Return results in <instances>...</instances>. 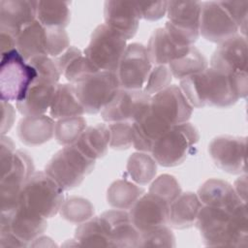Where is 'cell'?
I'll return each instance as SVG.
<instances>
[{"mask_svg":"<svg viewBox=\"0 0 248 248\" xmlns=\"http://www.w3.org/2000/svg\"><path fill=\"white\" fill-rule=\"evenodd\" d=\"M195 226L206 246L246 247L248 213L246 202L233 208L202 205Z\"/></svg>","mask_w":248,"mask_h":248,"instance_id":"2","label":"cell"},{"mask_svg":"<svg viewBox=\"0 0 248 248\" xmlns=\"http://www.w3.org/2000/svg\"><path fill=\"white\" fill-rule=\"evenodd\" d=\"M246 178H247L246 173H244L243 175H240L232 185L236 195L244 202H246V195H247V179Z\"/></svg>","mask_w":248,"mask_h":248,"instance_id":"49","label":"cell"},{"mask_svg":"<svg viewBox=\"0 0 248 248\" xmlns=\"http://www.w3.org/2000/svg\"><path fill=\"white\" fill-rule=\"evenodd\" d=\"M47 228L46 218L35 216L16 207L9 212H1L0 232H8L15 235L24 247L42 235Z\"/></svg>","mask_w":248,"mask_h":248,"instance_id":"17","label":"cell"},{"mask_svg":"<svg viewBox=\"0 0 248 248\" xmlns=\"http://www.w3.org/2000/svg\"><path fill=\"white\" fill-rule=\"evenodd\" d=\"M157 163L147 152L137 151L130 155L127 162V173L138 185L150 183L157 173Z\"/></svg>","mask_w":248,"mask_h":248,"instance_id":"34","label":"cell"},{"mask_svg":"<svg viewBox=\"0 0 248 248\" xmlns=\"http://www.w3.org/2000/svg\"><path fill=\"white\" fill-rule=\"evenodd\" d=\"M100 217L105 224L110 247H140V232L128 211L114 208L103 212Z\"/></svg>","mask_w":248,"mask_h":248,"instance_id":"19","label":"cell"},{"mask_svg":"<svg viewBox=\"0 0 248 248\" xmlns=\"http://www.w3.org/2000/svg\"><path fill=\"white\" fill-rule=\"evenodd\" d=\"M75 240L78 246L110 247L109 238L100 215L79 224L75 231Z\"/></svg>","mask_w":248,"mask_h":248,"instance_id":"33","label":"cell"},{"mask_svg":"<svg viewBox=\"0 0 248 248\" xmlns=\"http://www.w3.org/2000/svg\"><path fill=\"white\" fill-rule=\"evenodd\" d=\"M131 220L140 233L169 225L170 203L151 193L143 194L129 209Z\"/></svg>","mask_w":248,"mask_h":248,"instance_id":"16","label":"cell"},{"mask_svg":"<svg viewBox=\"0 0 248 248\" xmlns=\"http://www.w3.org/2000/svg\"><path fill=\"white\" fill-rule=\"evenodd\" d=\"M69 2L38 1L37 20L46 27L66 28L70 23Z\"/></svg>","mask_w":248,"mask_h":248,"instance_id":"32","label":"cell"},{"mask_svg":"<svg viewBox=\"0 0 248 248\" xmlns=\"http://www.w3.org/2000/svg\"><path fill=\"white\" fill-rule=\"evenodd\" d=\"M151 69L146 46L132 43L127 45L114 73L120 88L142 89Z\"/></svg>","mask_w":248,"mask_h":248,"instance_id":"11","label":"cell"},{"mask_svg":"<svg viewBox=\"0 0 248 248\" xmlns=\"http://www.w3.org/2000/svg\"><path fill=\"white\" fill-rule=\"evenodd\" d=\"M100 71L84 54L73 60L65 69L63 76L70 83H75L82 78Z\"/></svg>","mask_w":248,"mask_h":248,"instance_id":"42","label":"cell"},{"mask_svg":"<svg viewBox=\"0 0 248 248\" xmlns=\"http://www.w3.org/2000/svg\"><path fill=\"white\" fill-rule=\"evenodd\" d=\"M105 24L122 36L126 41L132 39L140 24L135 2L109 0L104 4Z\"/></svg>","mask_w":248,"mask_h":248,"instance_id":"21","label":"cell"},{"mask_svg":"<svg viewBox=\"0 0 248 248\" xmlns=\"http://www.w3.org/2000/svg\"><path fill=\"white\" fill-rule=\"evenodd\" d=\"M64 201V190L45 171H35L24 184L16 207L48 219L59 212Z\"/></svg>","mask_w":248,"mask_h":248,"instance_id":"3","label":"cell"},{"mask_svg":"<svg viewBox=\"0 0 248 248\" xmlns=\"http://www.w3.org/2000/svg\"><path fill=\"white\" fill-rule=\"evenodd\" d=\"M193 108H229L248 93L246 72L225 74L207 67L180 80L178 85Z\"/></svg>","mask_w":248,"mask_h":248,"instance_id":"1","label":"cell"},{"mask_svg":"<svg viewBox=\"0 0 248 248\" xmlns=\"http://www.w3.org/2000/svg\"><path fill=\"white\" fill-rule=\"evenodd\" d=\"M208 153L213 163L223 171L231 174L246 171V137L217 136L209 142Z\"/></svg>","mask_w":248,"mask_h":248,"instance_id":"12","label":"cell"},{"mask_svg":"<svg viewBox=\"0 0 248 248\" xmlns=\"http://www.w3.org/2000/svg\"><path fill=\"white\" fill-rule=\"evenodd\" d=\"M57 82L37 77L25 97L16 103V109L23 116L42 115L49 109Z\"/></svg>","mask_w":248,"mask_h":248,"instance_id":"22","label":"cell"},{"mask_svg":"<svg viewBox=\"0 0 248 248\" xmlns=\"http://www.w3.org/2000/svg\"><path fill=\"white\" fill-rule=\"evenodd\" d=\"M209 64L210 68L225 74L247 71L246 37L237 34L218 44Z\"/></svg>","mask_w":248,"mask_h":248,"instance_id":"18","label":"cell"},{"mask_svg":"<svg viewBox=\"0 0 248 248\" xmlns=\"http://www.w3.org/2000/svg\"><path fill=\"white\" fill-rule=\"evenodd\" d=\"M239 28L220 1L202 2L200 35L206 41L220 44L235 35Z\"/></svg>","mask_w":248,"mask_h":248,"instance_id":"14","label":"cell"},{"mask_svg":"<svg viewBox=\"0 0 248 248\" xmlns=\"http://www.w3.org/2000/svg\"><path fill=\"white\" fill-rule=\"evenodd\" d=\"M148 192L158 196L170 204L182 191L179 182L173 175L164 173L151 181Z\"/></svg>","mask_w":248,"mask_h":248,"instance_id":"38","label":"cell"},{"mask_svg":"<svg viewBox=\"0 0 248 248\" xmlns=\"http://www.w3.org/2000/svg\"><path fill=\"white\" fill-rule=\"evenodd\" d=\"M109 132V147L115 150H126L133 146L132 122L118 121L108 125Z\"/></svg>","mask_w":248,"mask_h":248,"instance_id":"39","label":"cell"},{"mask_svg":"<svg viewBox=\"0 0 248 248\" xmlns=\"http://www.w3.org/2000/svg\"><path fill=\"white\" fill-rule=\"evenodd\" d=\"M202 206L197 193L181 192L170 204L169 225L176 230L191 228L195 225L199 211Z\"/></svg>","mask_w":248,"mask_h":248,"instance_id":"28","label":"cell"},{"mask_svg":"<svg viewBox=\"0 0 248 248\" xmlns=\"http://www.w3.org/2000/svg\"><path fill=\"white\" fill-rule=\"evenodd\" d=\"M170 127L158 118L148 108L132 123L133 147L138 151L150 153L153 144Z\"/></svg>","mask_w":248,"mask_h":248,"instance_id":"23","label":"cell"},{"mask_svg":"<svg viewBox=\"0 0 248 248\" xmlns=\"http://www.w3.org/2000/svg\"><path fill=\"white\" fill-rule=\"evenodd\" d=\"M225 9L229 12L231 16L233 18L237 24L240 31L244 37H246V27H247V15H248V1H220Z\"/></svg>","mask_w":248,"mask_h":248,"instance_id":"45","label":"cell"},{"mask_svg":"<svg viewBox=\"0 0 248 248\" xmlns=\"http://www.w3.org/2000/svg\"><path fill=\"white\" fill-rule=\"evenodd\" d=\"M16 152L15 143L11 138L2 135L1 137V151H0V165L1 175L5 174L11 168L14 155Z\"/></svg>","mask_w":248,"mask_h":248,"instance_id":"46","label":"cell"},{"mask_svg":"<svg viewBox=\"0 0 248 248\" xmlns=\"http://www.w3.org/2000/svg\"><path fill=\"white\" fill-rule=\"evenodd\" d=\"M159 246V247H174L175 236L169 225L160 226L140 233V247Z\"/></svg>","mask_w":248,"mask_h":248,"instance_id":"40","label":"cell"},{"mask_svg":"<svg viewBox=\"0 0 248 248\" xmlns=\"http://www.w3.org/2000/svg\"><path fill=\"white\" fill-rule=\"evenodd\" d=\"M59 213L66 221L79 225L93 217L94 206L85 198L72 196L64 201Z\"/></svg>","mask_w":248,"mask_h":248,"instance_id":"36","label":"cell"},{"mask_svg":"<svg viewBox=\"0 0 248 248\" xmlns=\"http://www.w3.org/2000/svg\"><path fill=\"white\" fill-rule=\"evenodd\" d=\"M82 55V52L79 48L76 47V46H69L64 52H62L60 55H58L57 57H54L55 63L58 67V69L60 70L61 74H64L65 69L67 68V66L76 58H78V56Z\"/></svg>","mask_w":248,"mask_h":248,"instance_id":"47","label":"cell"},{"mask_svg":"<svg viewBox=\"0 0 248 248\" xmlns=\"http://www.w3.org/2000/svg\"><path fill=\"white\" fill-rule=\"evenodd\" d=\"M201 9V1H168L164 28L178 46H191L199 39Z\"/></svg>","mask_w":248,"mask_h":248,"instance_id":"7","label":"cell"},{"mask_svg":"<svg viewBox=\"0 0 248 248\" xmlns=\"http://www.w3.org/2000/svg\"><path fill=\"white\" fill-rule=\"evenodd\" d=\"M127 41L105 23L93 30L83 54L100 70L115 72Z\"/></svg>","mask_w":248,"mask_h":248,"instance_id":"9","label":"cell"},{"mask_svg":"<svg viewBox=\"0 0 248 248\" xmlns=\"http://www.w3.org/2000/svg\"><path fill=\"white\" fill-rule=\"evenodd\" d=\"M86 129V120L82 116H72L58 119L55 122L54 137L62 146L75 144Z\"/></svg>","mask_w":248,"mask_h":248,"instance_id":"37","label":"cell"},{"mask_svg":"<svg viewBox=\"0 0 248 248\" xmlns=\"http://www.w3.org/2000/svg\"><path fill=\"white\" fill-rule=\"evenodd\" d=\"M84 113L96 114L112 100L120 85L114 72L98 71L73 83Z\"/></svg>","mask_w":248,"mask_h":248,"instance_id":"8","label":"cell"},{"mask_svg":"<svg viewBox=\"0 0 248 248\" xmlns=\"http://www.w3.org/2000/svg\"><path fill=\"white\" fill-rule=\"evenodd\" d=\"M2 106V122H1V134L5 135L12 128L16 116V110L10 102L1 101Z\"/></svg>","mask_w":248,"mask_h":248,"instance_id":"48","label":"cell"},{"mask_svg":"<svg viewBox=\"0 0 248 248\" xmlns=\"http://www.w3.org/2000/svg\"><path fill=\"white\" fill-rule=\"evenodd\" d=\"M144 194V188L127 179L113 181L107 190V202L115 209L127 210Z\"/></svg>","mask_w":248,"mask_h":248,"instance_id":"31","label":"cell"},{"mask_svg":"<svg viewBox=\"0 0 248 248\" xmlns=\"http://www.w3.org/2000/svg\"><path fill=\"white\" fill-rule=\"evenodd\" d=\"M150 100L151 96L143 89L120 88L100 113L108 123L118 121L133 123L149 108Z\"/></svg>","mask_w":248,"mask_h":248,"instance_id":"13","label":"cell"},{"mask_svg":"<svg viewBox=\"0 0 248 248\" xmlns=\"http://www.w3.org/2000/svg\"><path fill=\"white\" fill-rule=\"evenodd\" d=\"M95 162L72 144L58 150L46 163L44 171L67 191L81 184L93 170Z\"/></svg>","mask_w":248,"mask_h":248,"instance_id":"4","label":"cell"},{"mask_svg":"<svg viewBox=\"0 0 248 248\" xmlns=\"http://www.w3.org/2000/svg\"><path fill=\"white\" fill-rule=\"evenodd\" d=\"M34 170V163L29 153L16 150L10 170L1 175V212L12 211L17 206L20 192Z\"/></svg>","mask_w":248,"mask_h":248,"instance_id":"10","label":"cell"},{"mask_svg":"<svg viewBox=\"0 0 248 248\" xmlns=\"http://www.w3.org/2000/svg\"><path fill=\"white\" fill-rule=\"evenodd\" d=\"M37 77L36 69L21 56L16 48L1 53V101L16 103L22 100Z\"/></svg>","mask_w":248,"mask_h":248,"instance_id":"6","label":"cell"},{"mask_svg":"<svg viewBox=\"0 0 248 248\" xmlns=\"http://www.w3.org/2000/svg\"><path fill=\"white\" fill-rule=\"evenodd\" d=\"M75 145L93 160L103 158L109 147V132L108 125L98 123L86 127Z\"/></svg>","mask_w":248,"mask_h":248,"instance_id":"29","label":"cell"},{"mask_svg":"<svg viewBox=\"0 0 248 248\" xmlns=\"http://www.w3.org/2000/svg\"><path fill=\"white\" fill-rule=\"evenodd\" d=\"M54 119L46 114L23 116L16 127L20 141L28 146H38L46 143L54 136Z\"/></svg>","mask_w":248,"mask_h":248,"instance_id":"24","label":"cell"},{"mask_svg":"<svg viewBox=\"0 0 248 248\" xmlns=\"http://www.w3.org/2000/svg\"><path fill=\"white\" fill-rule=\"evenodd\" d=\"M84 109L78 100L73 83H58L49 108L53 119L82 116Z\"/></svg>","mask_w":248,"mask_h":248,"instance_id":"30","label":"cell"},{"mask_svg":"<svg viewBox=\"0 0 248 248\" xmlns=\"http://www.w3.org/2000/svg\"><path fill=\"white\" fill-rule=\"evenodd\" d=\"M190 46L175 44L164 27L157 28L151 34L146 49L152 65H169L174 59L184 55Z\"/></svg>","mask_w":248,"mask_h":248,"instance_id":"27","label":"cell"},{"mask_svg":"<svg viewBox=\"0 0 248 248\" xmlns=\"http://www.w3.org/2000/svg\"><path fill=\"white\" fill-rule=\"evenodd\" d=\"M199 140V131L193 124H177L157 140L150 153L158 165L166 168L175 167L187 159Z\"/></svg>","mask_w":248,"mask_h":248,"instance_id":"5","label":"cell"},{"mask_svg":"<svg viewBox=\"0 0 248 248\" xmlns=\"http://www.w3.org/2000/svg\"><path fill=\"white\" fill-rule=\"evenodd\" d=\"M16 44V49L26 61L36 56H48V28L36 19L18 34Z\"/></svg>","mask_w":248,"mask_h":248,"instance_id":"26","label":"cell"},{"mask_svg":"<svg viewBox=\"0 0 248 248\" xmlns=\"http://www.w3.org/2000/svg\"><path fill=\"white\" fill-rule=\"evenodd\" d=\"M140 19L156 21L167 14L168 1L159 2H135Z\"/></svg>","mask_w":248,"mask_h":248,"instance_id":"44","label":"cell"},{"mask_svg":"<svg viewBox=\"0 0 248 248\" xmlns=\"http://www.w3.org/2000/svg\"><path fill=\"white\" fill-rule=\"evenodd\" d=\"M37 4L38 1L1 0L0 31L16 39L25 27L37 19Z\"/></svg>","mask_w":248,"mask_h":248,"instance_id":"20","label":"cell"},{"mask_svg":"<svg viewBox=\"0 0 248 248\" xmlns=\"http://www.w3.org/2000/svg\"><path fill=\"white\" fill-rule=\"evenodd\" d=\"M0 46H1V53L16 48V38L7 32L0 31Z\"/></svg>","mask_w":248,"mask_h":248,"instance_id":"50","label":"cell"},{"mask_svg":"<svg viewBox=\"0 0 248 248\" xmlns=\"http://www.w3.org/2000/svg\"><path fill=\"white\" fill-rule=\"evenodd\" d=\"M28 62L36 69L38 73V77L44 78L58 83L62 74L58 69L53 57L41 55V56H36L31 58Z\"/></svg>","mask_w":248,"mask_h":248,"instance_id":"43","label":"cell"},{"mask_svg":"<svg viewBox=\"0 0 248 248\" xmlns=\"http://www.w3.org/2000/svg\"><path fill=\"white\" fill-rule=\"evenodd\" d=\"M150 110L170 126L188 122L193 107L189 104L176 84H170L160 92L151 96Z\"/></svg>","mask_w":248,"mask_h":248,"instance_id":"15","label":"cell"},{"mask_svg":"<svg viewBox=\"0 0 248 248\" xmlns=\"http://www.w3.org/2000/svg\"><path fill=\"white\" fill-rule=\"evenodd\" d=\"M197 196L202 205L215 207L233 208L244 202L236 195L232 184L218 178L204 181L198 189Z\"/></svg>","mask_w":248,"mask_h":248,"instance_id":"25","label":"cell"},{"mask_svg":"<svg viewBox=\"0 0 248 248\" xmlns=\"http://www.w3.org/2000/svg\"><path fill=\"white\" fill-rule=\"evenodd\" d=\"M171 79L172 75L168 65H154L142 89L152 96L170 85Z\"/></svg>","mask_w":248,"mask_h":248,"instance_id":"41","label":"cell"},{"mask_svg":"<svg viewBox=\"0 0 248 248\" xmlns=\"http://www.w3.org/2000/svg\"><path fill=\"white\" fill-rule=\"evenodd\" d=\"M168 66L172 78L181 80L204 71L208 67V62L205 56L195 46H191L184 55L174 59Z\"/></svg>","mask_w":248,"mask_h":248,"instance_id":"35","label":"cell"}]
</instances>
